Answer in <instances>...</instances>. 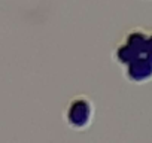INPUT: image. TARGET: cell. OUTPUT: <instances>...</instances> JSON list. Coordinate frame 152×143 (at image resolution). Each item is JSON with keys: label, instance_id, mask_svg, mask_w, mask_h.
Returning <instances> with one entry per match:
<instances>
[{"label": "cell", "instance_id": "2", "mask_svg": "<svg viewBox=\"0 0 152 143\" xmlns=\"http://www.w3.org/2000/svg\"><path fill=\"white\" fill-rule=\"evenodd\" d=\"M145 57H148L152 61V30L148 31V37H146V43H145Z\"/></svg>", "mask_w": 152, "mask_h": 143}, {"label": "cell", "instance_id": "1", "mask_svg": "<svg viewBox=\"0 0 152 143\" xmlns=\"http://www.w3.org/2000/svg\"><path fill=\"white\" fill-rule=\"evenodd\" d=\"M128 64V79H131L136 84H145L152 81V61L145 57L140 55L134 60H131Z\"/></svg>", "mask_w": 152, "mask_h": 143}]
</instances>
